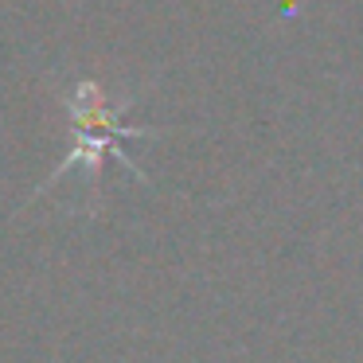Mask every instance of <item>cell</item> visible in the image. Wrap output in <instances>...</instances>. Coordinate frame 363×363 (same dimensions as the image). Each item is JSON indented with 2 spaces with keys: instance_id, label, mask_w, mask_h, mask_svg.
Segmentation results:
<instances>
[{
  "instance_id": "cell-1",
  "label": "cell",
  "mask_w": 363,
  "mask_h": 363,
  "mask_svg": "<svg viewBox=\"0 0 363 363\" xmlns=\"http://www.w3.org/2000/svg\"><path fill=\"white\" fill-rule=\"evenodd\" d=\"M67 106V118H71V137H74V149L71 157L63 160V164L51 172L48 184H59L71 168H86V180L90 188H98V180H102V160L113 157L118 164H125L129 172L137 176V180H145V172L133 164V160L121 152V141H129V137H152L157 129H141V125H125V110L133 106V94H121L113 98L110 90L102 86V82L94 79H79L67 94H59ZM43 184V188H48Z\"/></svg>"
}]
</instances>
